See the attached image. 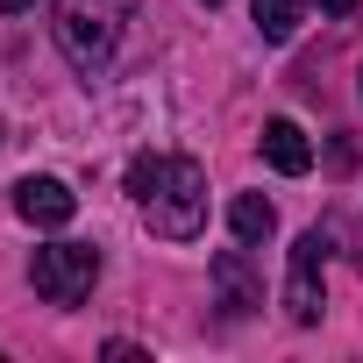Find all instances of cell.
<instances>
[{"mask_svg":"<svg viewBox=\"0 0 363 363\" xmlns=\"http://www.w3.org/2000/svg\"><path fill=\"white\" fill-rule=\"evenodd\" d=\"M128 200L164 242H193L207 228V171L193 157H135L128 164Z\"/></svg>","mask_w":363,"mask_h":363,"instance_id":"6da1fadb","label":"cell"},{"mask_svg":"<svg viewBox=\"0 0 363 363\" xmlns=\"http://www.w3.org/2000/svg\"><path fill=\"white\" fill-rule=\"evenodd\" d=\"M57 50L79 79H107L121 29H128V0H57Z\"/></svg>","mask_w":363,"mask_h":363,"instance_id":"7a4b0ae2","label":"cell"},{"mask_svg":"<svg viewBox=\"0 0 363 363\" xmlns=\"http://www.w3.org/2000/svg\"><path fill=\"white\" fill-rule=\"evenodd\" d=\"M93 278H100V250L93 242H50V250L29 257V285L50 306H79L93 292Z\"/></svg>","mask_w":363,"mask_h":363,"instance_id":"3957f363","label":"cell"},{"mask_svg":"<svg viewBox=\"0 0 363 363\" xmlns=\"http://www.w3.org/2000/svg\"><path fill=\"white\" fill-rule=\"evenodd\" d=\"M320 271H328V235L313 228V235H299L292 242V264H285V320H299V328H313L320 320Z\"/></svg>","mask_w":363,"mask_h":363,"instance_id":"277c9868","label":"cell"},{"mask_svg":"<svg viewBox=\"0 0 363 363\" xmlns=\"http://www.w3.org/2000/svg\"><path fill=\"white\" fill-rule=\"evenodd\" d=\"M15 214L29 228H65L79 214V193L65 186V178H22V186H15Z\"/></svg>","mask_w":363,"mask_h":363,"instance_id":"5b68a950","label":"cell"},{"mask_svg":"<svg viewBox=\"0 0 363 363\" xmlns=\"http://www.w3.org/2000/svg\"><path fill=\"white\" fill-rule=\"evenodd\" d=\"M214 292H221V313H228V320H250V313L264 306V285H257V271H250L242 250H221V257H214Z\"/></svg>","mask_w":363,"mask_h":363,"instance_id":"8992f818","label":"cell"},{"mask_svg":"<svg viewBox=\"0 0 363 363\" xmlns=\"http://www.w3.org/2000/svg\"><path fill=\"white\" fill-rule=\"evenodd\" d=\"M264 164H271V171H285V178H299V171L313 164L306 128H299V121H264Z\"/></svg>","mask_w":363,"mask_h":363,"instance_id":"52a82bcc","label":"cell"},{"mask_svg":"<svg viewBox=\"0 0 363 363\" xmlns=\"http://www.w3.org/2000/svg\"><path fill=\"white\" fill-rule=\"evenodd\" d=\"M228 228H235V242H242V250H257V242H271V235H278V207H271L264 193H235Z\"/></svg>","mask_w":363,"mask_h":363,"instance_id":"ba28073f","label":"cell"},{"mask_svg":"<svg viewBox=\"0 0 363 363\" xmlns=\"http://www.w3.org/2000/svg\"><path fill=\"white\" fill-rule=\"evenodd\" d=\"M299 29V0H257V36L264 43H292Z\"/></svg>","mask_w":363,"mask_h":363,"instance_id":"9c48e42d","label":"cell"},{"mask_svg":"<svg viewBox=\"0 0 363 363\" xmlns=\"http://www.w3.org/2000/svg\"><path fill=\"white\" fill-rule=\"evenodd\" d=\"M313 8H320V15H335V22H342V15H356V0H313Z\"/></svg>","mask_w":363,"mask_h":363,"instance_id":"30bf717a","label":"cell"},{"mask_svg":"<svg viewBox=\"0 0 363 363\" xmlns=\"http://www.w3.org/2000/svg\"><path fill=\"white\" fill-rule=\"evenodd\" d=\"M36 8V0H0V15H29Z\"/></svg>","mask_w":363,"mask_h":363,"instance_id":"8fae6325","label":"cell"},{"mask_svg":"<svg viewBox=\"0 0 363 363\" xmlns=\"http://www.w3.org/2000/svg\"><path fill=\"white\" fill-rule=\"evenodd\" d=\"M0 143H8V121H0Z\"/></svg>","mask_w":363,"mask_h":363,"instance_id":"7c38bea8","label":"cell"},{"mask_svg":"<svg viewBox=\"0 0 363 363\" xmlns=\"http://www.w3.org/2000/svg\"><path fill=\"white\" fill-rule=\"evenodd\" d=\"M207 8H221V0H207Z\"/></svg>","mask_w":363,"mask_h":363,"instance_id":"4fadbf2b","label":"cell"}]
</instances>
